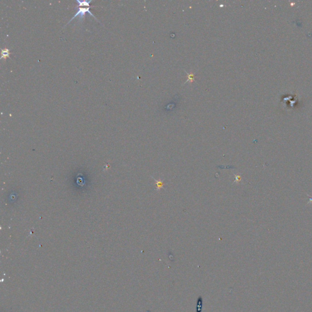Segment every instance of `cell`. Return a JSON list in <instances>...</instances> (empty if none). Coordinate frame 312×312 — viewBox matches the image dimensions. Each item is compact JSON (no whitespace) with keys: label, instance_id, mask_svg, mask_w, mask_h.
Wrapping results in <instances>:
<instances>
[{"label":"cell","instance_id":"obj_1","mask_svg":"<svg viewBox=\"0 0 312 312\" xmlns=\"http://www.w3.org/2000/svg\"><path fill=\"white\" fill-rule=\"evenodd\" d=\"M91 7H90V6H89V7H84L83 6H78L77 5V6L76 7V9H77V12L76 13V14L71 18V19L69 21H68V23H70L73 19H74V18H75L76 17H79V21H83L85 19V13H86L87 12H88L91 16H92L93 17H94V18H95V19H96V20H97V19H96V17L93 15V13H91V12L90 11V9Z\"/></svg>","mask_w":312,"mask_h":312},{"label":"cell","instance_id":"obj_2","mask_svg":"<svg viewBox=\"0 0 312 312\" xmlns=\"http://www.w3.org/2000/svg\"><path fill=\"white\" fill-rule=\"evenodd\" d=\"M10 50L7 48H4L1 49V59H4L6 61V58L10 57Z\"/></svg>","mask_w":312,"mask_h":312},{"label":"cell","instance_id":"obj_3","mask_svg":"<svg viewBox=\"0 0 312 312\" xmlns=\"http://www.w3.org/2000/svg\"><path fill=\"white\" fill-rule=\"evenodd\" d=\"M92 1H79V0H76V2L77 3L78 6H85V7H89L90 3Z\"/></svg>","mask_w":312,"mask_h":312},{"label":"cell","instance_id":"obj_4","mask_svg":"<svg viewBox=\"0 0 312 312\" xmlns=\"http://www.w3.org/2000/svg\"><path fill=\"white\" fill-rule=\"evenodd\" d=\"M154 179L155 181V185H156V187H157V190H160V189H162V187L164 185L163 182L162 181H160V180H155V179Z\"/></svg>","mask_w":312,"mask_h":312},{"label":"cell","instance_id":"obj_5","mask_svg":"<svg viewBox=\"0 0 312 312\" xmlns=\"http://www.w3.org/2000/svg\"><path fill=\"white\" fill-rule=\"evenodd\" d=\"M235 182H240L241 179V177L240 176V175H235Z\"/></svg>","mask_w":312,"mask_h":312}]
</instances>
